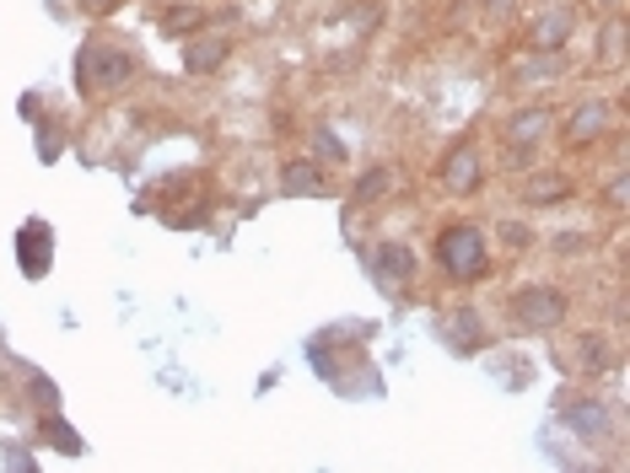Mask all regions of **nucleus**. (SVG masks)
Returning a JSON list of instances; mask_svg holds the SVG:
<instances>
[{"label":"nucleus","instance_id":"nucleus-1","mask_svg":"<svg viewBox=\"0 0 630 473\" xmlns=\"http://www.w3.org/2000/svg\"><path fill=\"white\" fill-rule=\"evenodd\" d=\"M502 307H506V323H512L517 334H555V328H566V317H571V291L555 285V280H523V285L506 291Z\"/></svg>","mask_w":630,"mask_h":473},{"label":"nucleus","instance_id":"nucleus-2","mask_svg":"<svg viewBox=\"0 0 630 473\" xmlns=\"http://www.w3.org/2000/svg\"><path fill=\"white\" fill-rule=\"evenodd\" d=\"M437 264H442V275L453 280V285L485 280L491 275V236H485V227H474V221H448V227L437 232Z\"/></svg>","mask_w":630,"mask_h":473},{"label":"nucleus","instance_id":"nucleus-3","mask_svg":"<svg viewBox=\"0 0 630 473\" xmlns=\"http://www.w3.org/2000/svg\"><path fill=\"white\" fill-rule=\"evenodd\" d=\"M549 135H555V108L549 103H517L512 114H502V161L512 172H528L549 146Z\"/></svg>","mask_w":630,"mask_h":473},{"label":"nucleus","instance_id":"nucleus-4","mask_svg":"<svg viewBox=\"0 0 630 473\" xmlns=\"http://www.w3.org/2000/svg\"><path fill=\"white\" fill-rule=\"evenodd\" d=\"M615 118H620V108L609 103V97H577L566 114H555V135H560V146L566 151H592V146H603L609 140V129H615Z\"/></svg>","mask_w":630,"mask_h":473},{"label":"nucleus","instance_id":"nucleus-5","mask_svg":"<svg viewBox=\"0 0 630 473\" xmlns=\"http://www.w3.org/2000/svg\"><path fill=\"white\" fill-rule=\"evenodd\" d=\"M135 81V54L119 49V43H82V54H76V86H82L86 97H103V92H119Z\"/></svg>","mask_w":630,"mask_h":473},{"label":"nucleus","instance_id":"nucleus-6","mask_svg":"<svg viewBox=\"0 0 630 473\" xmlns=\"http://www.w3.org/2000/svg\"><path fill=\"white\" fill-rule=\"evenodd\" d=\"M485 178H491V167H485V146H480L474 135L453 140V146L442 151V161H437V183H442L453 199L480 195V189H485Z\"/></svg>","mask_w":630,"mask_h":473},{"label":"nucleus","instance_id":"nucleus-7","mask_svg":"<svg viewBox=\"0 0 630 473\" xmlns=\"http://www.w3.org/2000/svg\"><path fill=\"white\" fill-rule=\"evenodd\" d=\"M517 199H523V210H560V204L577 199V183H571V172L534 161V167L523 172V183H517Z\"/></svg>","mask_w":630,"mask_h":473},{"label":"nucleus","instance_id":"nucleus-8","mask_svg":"<svg viewBox=\"0 0 630 473\" xmlns=\"http://www.w3.org/2000/svg\"><path fill=\"white\" fill-rule=\"evenodd\" d=\"M577 39V11L571 6H545L528 28H523V43L534 49V54H566Z\"/></svg>","mask_w":630,"mask_h":473},{"label":"nucleus","instance_id":"nucleus-9","mask_svg":"<svg viewBox=\"0 0 630 473\" xmlns=\"http://www.w3.org/2000/svg\"><path fill=\"white\" fill-rule=\"evenodd\" d=\"M560 425L577 435V441H603V435L615 431V414H609V403L598 393H571V398H560Z\"/></svg>","mask_w":630,"mask_h":473},{"label":"nucleus","instance_id":"nucleus-10","mask_svg":"<svg viewBox=\"0 0 630 473\" xmlns=\"http://www.w3.org/2000/svg\"><path fill=\"white\" fill-rule=\"evenodd\" d=\"M232 49H238L232 33H221V28H200V33L183 39V71H189V76H216V71H227Z\"/></svg>","mask_w":630,"mask_h":473},{"label":"nucleus","instance_id":"nucleus-11","mask_svg":"<svg viewBox=\"0 0 630 473\" xmlns=\"http://www.w3.org/2000/svg\"><path fill=\"white\" fill-rule=\"evenodd\" d=\"M442 345L453 355H480L485 345H491V328H485V313L480 307H448L442 313Z\"/></svg>","mask_w":630,"mask_h":473},{"label":"nucleus","instance_id":"nucleus-12","mask_svg":"<svg viewBox=\"0 0 630 473\" xmlns=\"http://www.w3.org/2000/svg\"><path fill=\"white\" fill-rule=\"evenodd\" d=\"M416 270L420 264H416V248H410V242H378V248H372V280H378L382 291L399 296V291L416 280Z\"/></svg>","mask_w":630,"mask_h":473},{"label":"nucleus","instance_id":"nucleus-13","mask_svg":"<svg viewBox=\"0 0 630 473\" xmlns=\"http://www.w3.org/2000/svg\"><path fill=\"white\" fill-rule=\"evenodd\" d=\"M275 189H281V199H324L329 195V167H318L313 157H292L281 167Z\"/></svg>","mask_w":630,"mask_h":473},{"label":"nucleus","instance_id":"nucleus-14","mask_svg":"<svg viewBox=\"0 0 630 473\" xmlns=\"http://www.w3.org/2000/svg\"><path fill=\"white\" fill-rule=\"evenodd\" d=\"M626 33H630V28H626V17H620V11L598 22V33H592V60H598L603 71H620V65H626Z\"/></svg>","mask_w":630,"mask_h":473},{"label":"nucleus","instance_id":"nucleus-15","mask_svg":"<svg viewBox=\"0 0 630 473\" xmlns=\"http://www.w3.org/2000/svg\"><path fill=\"white\" fill-rule=\"evenodd\" d=\"M157 28H162L168 39H189V33H200V28H210V11L200 6V0H172V6H162Z\"/></svg>","mask_w":630,"mask_h":473},{"label":"nucleus","instance_id":"nucleus-16","mask_svg":"<svg viewBox=\"0 0 630 473\" xmlns=\"http://www.w3.org/2000/svg\"><path fill=\"white\" fill-rule=\"evenodd\" d=\"M577 366H582V377H609L615 366H620V355H615V339L609 334H582L577 339Z\"/></svg>","mask_w":630,"mask_h":473},{"label":"nucleus","instance_id":"nucleus-17","mask_svg":"<svg viewBox=\"0 0 630 473\" xmlns=\"http://www.w3.org/2000/svg\"><path fill=\"white\" fill-rule=\"evenodd\" d=\"M393 195V167L388 161H372L361 167V178L350 183V204H378V199Z\"/></svg>","mask_w":630,"mask_h":473},{"label":"nucleus","instance_id":"nucleus-18","mask_svg":"<svg viewBox=\"0 0 630 473\" xmlns=\"http://www.w3.org/2000/svg\"><path fill=\"white\" fill-rule=\"evenodd\" d=\"M496 242H502L506 253H528V248H539L545 236H539V227H534L528 216H502V221H496Z\"/></svg>","mask_w":630,"mask_h":473},{"label":"nucleus","instance_id":"nucleus-19","mask_svg":"<svg viewBox=\"0 0 630 473\" xmlns=\"http://www.w3.org/2000/svg\"><path fill=\"white\" fill-rule=\"evenodd\" d=\"M17 242H22V270H28V275H43V270H49V221H28Z\"/></svg>","mask_w":630,"mask_h":473},{"label":"nucleus","instance_id":"nucleus-20","mask_svg":"<svg viewBox=\"0 0 630 473\" xmlns=\"http://www.w3.org/2000/svg\"><path fill=\"white\" fill-rule=\"evenodd\" d=\"M382 17H388V11H382L378 0H356V6H345V11H339V22H345L350 33H361V39H372V33H378Z\"/></svg>","mask_w":630,"mask_h":473},{"label":"nucleus","instance_id":"nucleus-21","mask_svg":"<svg viewBox=\"0 0 630 473\" xmlns=\"http://www.w3.org/2000/svg\"><path fill=\"white\" fill-rule=\"evenodd\" d=\"M307 157L318 161V167H339L350 151H345V140H339L329 124H318V129H313V140H307Z\"/></svg>","mask_w":630,"mask_h":473},{"label":"nucleus","instance_id":"nucleus-22","mask_svg":"<svg viewBox=\"0 0 630 473\" xmlns=\"http://www.w3.org/2000/svg\"><path fill=\"white\" fill-rule=\"evenodd\" d=\"M474 11H480V28H485V33L517 28V0H474Z\"/></svg>","mask_w":630,"mask_h":473},{"label":"nucleus","instance_id":"nucleus-23","mask_svg":"<svg viewBox=\"0 0 630 473\" xmlns=\"http://www.w3.org/2000/svg\"><path fill=\"white\" fill-rule=\"evenodd\" d=\"M549 253H555V259H588L592 232H582V227H560V232H549Z\"/></svg>","mask_w":630,"mask_h":473},{"label":"nucleus","instance_id":"nucleus-24","mask_svg":"<svg viewBox=\"0 0 630 473\" xmlns=\"http://www.w3.org/2000/svg\"><path fill=\"white\" fill-rule=\"evenodd\" d=\"M598 204H603L609 216H626V204H630V178H626V167H615V172L603 178V189H598Z\"/></svg>","mask_w":630,"mask_h":473},{"label":"nucleus","instance_id":"nucleus-25","mask_svg":"<svg viewBox=\"0 0 630 473\" xmlns=\"http://www.w3.org/2000/svg\"><path fill=\"white\" fill-rule=\"evenodd\" d=\"M28 403H39L43 414H60V393H54V382H49L43 371H33V377H28Z\"/></svg>","mask_w":630,"mask_h":473},{"label":"nucleus","instance_id":"nucleus-26","mask_svg":"<svg viewBox=\"0 0 630 473\" xmlns=\"http://www.w3.org/2000/svg\"><path fill=\"white\" fill-rule=\"evenodd\" d=\"M76 6H82L86 17H97V22H103V17H114V11H119L125 0H76Z\"/></svg>","mask_w":630,"mask_h":473}]
</instances>
